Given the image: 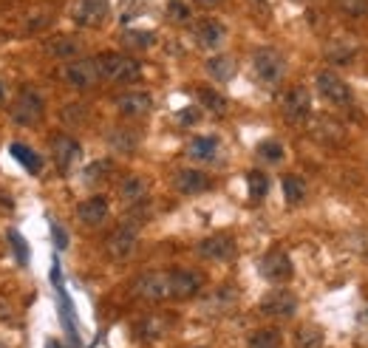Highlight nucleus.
Wrapping results in <instances>:
<instances>
[{
  "mask_svg": "<svg viewBox=\"0 0 368 348\" xmlns=\"http://www.w3.org/2000/svg\"><path fill=\"white\" fill-rule=\"evenodd\" d=\"M97 65H100V77L108 80V83H116V85H133L142 80V65L139 60L128 57V54H100L97 57Z\"/></svg>",
  "mask_w": 368,
  "mask_h": 348,
  "instance_id": "nucleus-1",
  "label": "nucleus"
},
{
  "mask_svg": "<svg viewBox=\"0 0 368 348\" xmlns=\"http://www.w3.org/2000/svg\"><path fill=\"white\" fill-rule=\"evenodd\" d=\"M252 71H255L261 85L275 88L286 77V57L280 51H275V48H258L252 54Z\"/></svg>",
  "mask_w": 368,
  "mask_h": 348,
  "instance_id": "nucleus-2",
  "label": "nucleus"
},
{
  "mask_svg": "<svg viewBox=\"0 0 368 348\" xmlns=\"http://www.w3.org/2000/svg\"><path fill=\"white\" fill-rule=\"evenodd\" d=\"M46 113V102L34 88H20V94L15 97V102L9 105V116L15 125L20 127H34L43 122Z\"/></svg>",
  "mask_w": 368,
  "mask_h": 348,
  "instance_id": "nucleus-3",
  "label": "nucleus"
},
{
  "mask_svg": "<svg viewBox=\"0 0 368 348\" xmlns=\"http://www.w3.org/2000/svg\"><path fill=\"white\" fill-rule=\"evenodd\" d=\"M60 80L77 91H86V88H94L102 77H100V65L97 60L91 57H77V60H68L62 68H60Z\"/></svg>",
  "mask_w": 368,
  "mask_h": 348,
  "instance_id": "nucleus-4",
  "label": "nucleus"
},
{
  "mask_svg": "<svg viewBox=\"0 0 368 348\" xmlns=\"http://www.w3.org/2000/svg\"><path fill=\"white\" fill-rule=\"evenodd\" d=\"M133 295L142 298V300H151V303L173 300L170 272H144V274H139L133 281Z\"/></svg>",
  "mask_w": 368,
  "mask_h": 348,
  "instance_id": "nucleus-5",
  "label": "nucleus"
},
{
  "mask_svg": "<svg viewBox=\"0 0 368 348\" xmlns=\"http://www.w3.org/2000/svg\"><path fill=\"white\" fill-rule=\"evenodd\" d=\"M68 15L83 29H100L111 18V0H74Z\"/></svg>",
  "mask_w": 368,
  "mask_h": 348,
  "instance_id": "nucleus-6",
  "label": "nucleus"
},
{
  "mask_svg": "<svg viewBox=\"0 0 368 348\" xmlns=\"http://www.w3.org/2000/svg\"><path fill=\"white\" fill-rule=\"evenodd\" d=\"M315 85H318V94L329 102V105H334V108H348L351 105V88L346 85V80L343 77H337L334 71H320L318 77H315Z\"/></svg>",
  "mask_w": 368,
  "mask_h": 348,
  "instance_id": "nucleus-7",
  "label": "nucleus"
},
{
  "mask_svg": "<svg viewBox=\"0 0 368 348\" xmlns=\"http://www.w3.org/2000/svg\"><path fill=\"white\" fill-rule=\"evenodd\" d=\"M280 111H283V116H286L289 122H294V125L306 122V119L312 116V94H309V88H304V85L289 88V91L283 94V99H280Z\"/></svg>",
  "mask_w": 368,
  "mask_h": 348,
  "instance_id": "nucleus-8",
  "label": "nucleus"
},
{
  "mask_svg": "<svg viewBox=\"0 0 368 348\" xmlns=\"http://www.w3.org/2000/svg\"><path fill=\"white\" fill-rule=\"evenodd\" d=\"M258 272L266 277L269 284H283V281H289V277H292L294 263H292L289 252L272 249V252H266V255L258 260Z\"/></svg>",
  "mask_w": 368,
  "mask_h": 348,
  "instance_id": "nucleus-9",
  "label": "nucleus"
},
{
  "mask_svg": "<svg viewBox=\"0 0 368 348\" xmlns=\"http://www.w3.org/2000/svg\"><path fill=\"white\" fill-rule=\"evenodd\" d=\"M170 272V292L173 300H190L201 292L204 286V277L196 269H168Z\"/></svg>",
  "mask_w": 368,
  "mask_h": 348,
  "instance_id": "nucleus-10",
  "label": "nucleus"
},
{
  "mask_svg": "<svg viewBox=\"0 0 368 348\" xmlns=\"http://www.w3.org/2000/svg\"><path fill=\"white\" fill-rule=\"evenodd\" d=\"M196 252L204 258V260H218V263H227L238 255V246L230 235H207L204 241H198Z\"/></svg>",
  "mask_w": 368,
  "mask_h": 348,
  "instance_id": "nucleus-11",
  "label": "nucleus"
},
{
  "mask_svg": "<svg viewBox=\"0 0 368 348\" xmlns=\"http://www.w3.org/2000/svg\"><path fill=\"white\" fill-rule=\"evenodd\" d=\"M261 314L266 317H292L298 312V295L289 289H272L269 295L261 298Z\"/></svg>",
  "mask_w": 368,
  "mask_h": 348,
  "instance_id": "nucleus-12",
  "label": "nucleus"
},
{
  "mask_svg": "<svg viewBox=\"0 0 368 348\" xmlns=\"http://www.w3.org/2000/svg\"><path fill=\"white\" fill-rule=\"evenodd\" d=\"M136 241H139L136 227L122 224V227H116V230L108 235L105 249H108V255H111L114 260H128V258L133 255V249H136Z\"/></svg>",
  "mask_w": 368,
  "mask_h": 348,
  "instance_id": "nucleus-13",
  "label": "nucleus"
},
{
  "mask_svg": "<svg viewBox=\"0 0 368 348\" xmlns=\"http://www.w3.org/2000/svg\"><path fill=\"white\" fill-rule=\"evenodd\" d=\"M151 108H154V97L147 91H125L116 97V111L125 119H142L151 113Z\"/></svg>",
  "mask_w": 368,
  "mask_h": 348,
  "instance_id": "nucleus-14",
  "label": "nucleus"
},
{
  "mask_svg": "<svg viewBox=\"0 0 368 348\" xmlns=\"http://www.w3.org/2000/svg\"><path fill=\"white\" fill-rule=\"evenodd\" d=\"M224 37H227V29H224V23L215 20V18H201V20L193 26V40H196L204 51L218 48L221 43H224Z\"/></svg>",
  "mask_w": 368,
  "mask_h": 348,
  "instance_id": "nucleus-15",
  "label": "nucleus"
},
{
  "mask_svg": "<svg viewBox=\"0 0 368 348\" xmlns=\"http://www.w3.org/2000/svg\"><path fill=\"white\" fill-rule=\"evenodd\" d=\"M51 156H54V165L65 173L80 159V142L65 133H57V136H51Z\"/></svg>",
  "mask_w": 368,
  "mask_h": 348,
  "instance_id": "nucleus-16",
  "label": "nucleus"
},
{
  "mask_svg": "<svg viewBox=\"0 0 368 348\" xmlns=\"http://www.w3.org/2000/svg\"><path fill=\"white\" fill-rule=\"evenodd\" d=\"M173 187L182 193V195H198V193H207L210 190V176L204 170H196V167H184L173 176Z\"/></svg>",
  "mask_w": 368,
  "mask_h": 348,
  "instance_id": "nucleus-17",
  "label": "nucleus"
},
{
  "mask_svg": "<svg viewBox=\"0 0 368 348\" xmlns=\"http://www.w3.org/2000/svg\"><path fill=\"white\" fill-rule=\"evenodd\" d=\"M108 213H111V207H108V198H102V195H91V198H86V201L77 207V218H80L86 227H100V224H105Z\"/></svg>",
  "mask_w": 368,
  "mask_h": 348,
  "instance_id": "nucleus-18",
  "label": "nucleus"
},
{
  "mask_svg": "<svg viewBox=\"0 0 368 348\" xmlns=\"http://www.w3.org/2000/svg\"><path fill=\"white\" fill-rule=\"evenodd\" d=\"M133 331H136V337L142 342H156V340H162L170 331V317H165V314H147V317H142L136 323Z\"/></svg>",
  "mask_w": 368,
  "mask_h": 348,
  "instance_id": "nucleus-19",
  "label": "nucleus"
},
{
  "mask_svg": "<svg viewBox=\"0 0 368 348\" xmlns=\"http://www.w3.org/2000/svg\"><path fill=\"white\" fill-rule=\"evenodd\" d=\"M43 51H46L48 57H54V60H77V54L83 51V46H80V40H74V37L57 34V37L46 40Z\"/></svg>",
  "mask_w": 368,
  "mask_h": 348,
  "instance_id": "nucleus-20",
  "label": "nucleus"
},
{
  "mask_svg": "<svg viewBox=\"0 0 368 348\" xmlns=\"http://www.w3.org/2000/svg\"><path fill=\"white\" fill-rule=\"evenodd\" d=\"M236 71H238V62L230 54H215V57L207 60V74L215 83H230L236 77Z\"/></svg>",
  "mask_w": 368,
  "mask_h": 348,
  "instance_id": "nucleus-21",
  "label": "nucleus"
},
{
  "mask_svg": "<svg viewBox=\"0 0 368 348\" xmlns=\"http://www.w3.org/2000/svg\"><path fill=\"white\" fill-rule=\"evenodd\" d=\"M187 156L196 162H212L218 156V139L215 136H196L187 145Z\"/></svg>",
  "mask_w": 368,
  "mask_h": 348,
  "instance_id": "nucleus-22",
  "label": "nucleus"
},
{
  "mask_svg": "<svg viewBox=\"0 0 368 348\" xmlns=\"http://www.w3.org/2000/svg\"><path fill=\"white\" fill-rule=\"evenodd\" d=\"M147 181L142 179V176H125L122 181H119V198L125 201V204H139V201H144L147 198Z\"/></svg>",
  "mask_w": 368,
  "mask_h": 348,
  "instance_id": "nucleus-23",
  "label": "nucleus"
},
{
  "mask_svg": "<svg viewBox=\"0 0 368 348\" xmlns=\"http://www.w3.org/2000/svg\"><path fill=\"white\" fill-rule=\"evenodd\" d=\"M108 145H111L116 153L130 156V153L139 148V133L130 130V127H114V130L108 133Z\"/></svg>",
  "mask_w": 368,
  "mask_h": 348,
  "instance_id": "nucleus-24",
  "label": "nucleus"
},
{
  "mask_svg": "<svg viewBox=\"0 0 368 348\" xmlns=\"http://www.w3.org/2000/svg\"><path fill=\"white\" fill-rule=\"evenodd\" d=\"M236 300H238V292H236L233 286H221V289H215L210 298H204V309L212 312V314L230 312V309L236 306Z\"/></svg>",
  "mask_w": 368,
  "mask_h": 348,
  "instance_id": "nucleus-25",
  "label": "nucleus"
},
{
  "mask_svg": "<svg viewBox=\"0 0 368 348\" xmlns=\"http://www.w3.org/2000/svg\"><path fill=\"white\" fill-rule=\"evenodd\" d=\"M247 348H283V337L278 328H258L250 334Z\"/></svg>",
  "mask_w": 368,
  "mask_h": 348,
  "instance_id": "nucleus-26",
  "label": "nucleus"
},
{
  "mask_svg": "<svg viewBox=\"0 0 368 348\" xmlns=\"http://www.w3.org/2000/svg\"><path fill=\"white\" fill-rule=\"evenodd\" d=\"M326 334L320 326H301L298 334H294V345L298 348H323Z\"/></svg>",
  "mask_w": 368,
  "mask_h": 348,
  "instance_id": "nucleus-27",
  "label": "nucleus"
},
{
  "mask_svg": "<svg viewBox=\"0 0 368 348\" xmlns=\"http://www.w3.org/2000/svg\"><path fill=\"white\" fill-rule=\"evenodd\" d=\"M280 187H283V198L289 204H301L306 198V181L301 176H283Z\"/></svg>",
  "mask_w": 368,
  "mask_h": 348,
  "instance_id": "nucleus-28",
  "label": "nucleus"
},
{
  "mask_svg": "<svg viewBox=\"0 0 368 348\" xmlns=\"http://www.w3.org/2000/svg\"><path fill=\"white\" fill-rule=\"evenodd\" d=\"M122 43L133 51H144V48H151L156 43V34L154 32H144V29H128L122 34Z\"/></svg>",
  "mask_w": 368,
  "mask_h": 348,
  "instance_id": "nucleus-29",
  "label": "nucleus"
},
{
  "mask_svg": "<svg viewBox=\"0 0 368 348\" xmlns=\"http://www.w3.org/2000/svg\"><path fill=\"white\" fill-rule=\"evenodd\" d=\"M354 57H357V48L351 43H334L326 48V60L332 65H348V62H354Z\"/></svg>",
  "mask_w": 368,
  "mask_h": 348,
  "instance_id": "nucleus-30",
  "label": "nucleus"
},
{
  "mask_svg": "<svg viewBox=\"0 0 368 348\" xmlns=\"http://www.w3.org/2000/svg\"><path fill=\"white\" fill-rule=\"evenodd\" d=\"M12 153H15V159H18V162H20V165H23L29 173H34V176H37V173L43 170V159H40L34 151L23 148L20 142H18V145H12Z\"/></svg>",
  "mask_w": 368,
  "mask_h": 348,
  "instance_id": "nucleus-31",
  "label": "nucleus"
},
{
  "mask_svg": "<svg viewBox=\"0 0 368 348\" xmlns=\"http://www.w3.org/2000/svg\"><path fill=\"white\" fill-rule=\"evenodd\" d=\"M247 184H250V195H252L255 201H261V198L269 193V179H266V173H261V170H250V173H247Z\"/></svg>",
  "mask_w": 368,
  "mask_h": 348,
  "instance_id": "nucleus-32",
  "label": "nucleus"
},
{
  "mask_svg": "<svg viewBox=\"0 0 368 348\" xmlns=\"http://www.w3.org/2000/svg\"><path fill=\"white\" fill-rule=\"evenodd\" d=\"M165 15L173 23H187L193 12H190V6L184 4V0H168V4H165Z\"/></svg>",
  "mask_w": 368,
  "mask_h": 348,
  "instance_id": "nucleus-33",
  "label": "nucleus"
},
{
  "mask_svg": "<svg viewBox=\"0 0 368 348\" xmlns=\"http://www.w3.org/2000/svg\"><path fill=\"white\" fill-rule=\"evenodd\" d=\"M315 136L323 139V142H334V139L343 136V130H340V125L332 122V119H318V122H315Z\"/></svg>",
  "mask_w": 368,
  "mask_h": 348,
  "instance_id": "nucleus-34",
  "label": "nucleus"
},
{
  "mask_svg": "<svg viewBox=\"0 0 368 348\" xmlns=\"http://www.w3.org/2000/svg\"><path fill=\"white\" fill-rule=\"evenodd\" d=\"M337 6L346 18H354V20L368 18V0H337Z\"/></svg>",
  "mask_w": 368,
  "mask_h": 348,
  "instance_id": "nucleus-35",
  "label": "nucleus"
},
{
  "mask_svg": "<svg viewBox=\"0 0 368 348\" xmlns=\"http://www.w3.org/2000/svg\"><path fill=\"white\" fill-rule=\"evenodd\" d=\"M198 99H201V105H204V108H210L212 113H224V111H227L224 97L215 94V91H210V88H198Z\"/></svg>",
  "mask_w": 368,
  "mask_h": 348,
  "instance_id": "nucleus-36",
  "label": "nucleus"
},
{
  "mask_svg": "<svg viewBox=\"0 0 368 348\" xmlns=\"http://www.w3.org/2000/svg\"><path fill=\"white\" fill-rule=\"evenodd\" d=\"M258 156L264 159V162H280L283 159V145L280 142H275V139H266V142H261L258 145Z\"/></svg>",
  "mask_w": 368,
  "mask_h": 348,
  "instance_id": "nucleus-37",
  "label": "nucleus"
},
{
  "mask_svg": "<svg viewBox=\"0 0 368 348\" xmlns=\"http://www.w3.org/2000/svg\"><path fill=\"white\" fill-rule=\"evenodd\" d=\"M176 122H179L182 127L198 125V122H201V108H198V105H187V108H182V111L176 113Z\"/></svg>",
  "mask_w": 368,
  "mask_h": 348,
  "instance_id": "nucleus-38",
  "label": "nucleus"
},
{
  "mask_svg": "<svg viewBox=\"0 0 368 348\" xmlns=\"http://www.w3.org/2000/svg\"><path fill=\"white\" fill-rule=\"evenodd\" d=\"M108 173H111V162H105V159H102V162H94V165L86 167V181L94 184L97 179H105Z\"/></svg>",
  "mask_w": 368,
  "mask_h": 348,
  "instance_id": "nucleus-39",
  "label": "nucleus"
},
{
  "mask_svg": "<svg viewBox=\"0 0 368 348\" xmlns=\"http://www.w3.org/2000/svg\"><path fill=\"white\" fill-rule=\"evenodd\" d=\"M62 119H65L68 125H80V122L86 119V108H83V105H71V108L62 111Z\"/></svg>",
  "mask_w": 368,
  "mask_h": 348,
  "instance_id": "nucleus-40",
  "label": "nucleus"
},
{
  "mask_svg": "<svg viewBox=\"0 0 368 348\" xmlns=\"http://www.w3.org/2000/svg\"><path fill=\"white\" fill-rule=\"evenodd\" d=\"M9 241L15 244V249H18V258H20V263H26V244H23V238H20L18 232H9Z\"/></svg>",
  "mask_w": 368,
  "mask_h": 348,
  "instance_id": "nucleus-41",
  "label": "nucleus"
},
{
  "mask_svg": "<svg viewBox=\"0 0 368 348\" xmlns=\"http://www.w3.org/2000/svg\"><path fill=\"white\" fill-rule=\"evenodd\" d=\"M196 6H201V9H218L221 4H224V0H193Z\"/></svg>",
  "mask_w": 368,
  "mask_h": 348,
  "instance_id": "nucleus-42",
  "label": "nucleus"
},
{
  "mask_svg": "<svg viewBox=\"0 0 368 348\" xmlns=\"http://www.w3.org/2000/svg\"><path fill=\"white\" fill-rule=\"evenodd\" d=\"M6 97H9V91H6L4 83H0V105H6Z\"/></svg>",
  "mask_w": 368,
  "mask_h": 348,
  "instance_id": "nucleus-43",
  "label": "nucleus"
},
{
  "mask_svg": "<svg viewBox=\"0 0 368 348\" xmlns=\"http://www.w3.org/2000/svg\"><path fill=\"white\" fill-rule=\"evenodd\" d=\"M48 348H65V345H60V342H54V340H51V342H48Z\"/></svg>",
  "mask_w": 368,
  "mask_h": 348,
  "instance_id": "nucleus-44",
  "label": "nucleus"
}]
</instances>
